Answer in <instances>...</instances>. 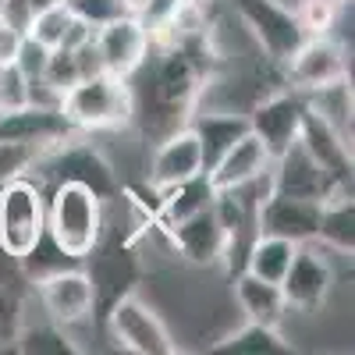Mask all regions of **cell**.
Wrapping results in <instances>:
<instances>
[{
    "label": "cell",
    "instance_id": "1",
    "mask_svg": "<svg viewBox=\"0 0 355 355\" xmlns=\"http://www.w3.org/2000/svg\"><path fill=\"white\" fill-rule=\"evenodd\" d=\"M202 89V64L182 46L164 50V57L153 64L150 75V100H146V114H153V121H146V132L171 135L174 128L189 125Z\"/></svg>",
    "mask_w": 355,
    "mask_h": 355
},
{
    "label": "cell",
    "instance_id": "2",
    "mask_svg": "<svg viewBox=\"0 0 355 355\" xmlns=\"http://www.w3.org/2000/svg\"><path fill=\"white\" fill-rule=\"evenodd\" d=\"M82 270L93 284V316L103 323V316L132 295L142 281V263H139V249L132 242V234L117 231V227H107L100 231L96 245L82 256Z\"/></svg>",
    "mask_w": 355,
    "mask_h": 355
},
{
    "label": "cell",
    "instance_id": "3",
    "mask_svg": "<svg viewBox=\"0 0 355 355\" xmlns=\"http://www.w3.org/2000/svg\"><path fill=\"white\" fill-rule=\"evenodd\" d=\"M61 110L78 132L125 128L135 117V93H132L128 78L100 71V75H89L68 85L61 96Z\"/></svg>",
    "mask_w": 355,
    "mask_h": 355
},
{
    "label": "cell",
    "instance_id": "4",
    "mask_svg": "<svg viewBox=\"0 0 355 355\" xmlns=\"http://www.w3.org/2000/svg\"><path fill=\"white\" fill-rule=\"evenodd\" d=\"M103 231V199L78 182H57L53 196L46 202V234L61 245L71 259L82 263V256L96 245Z\"/></svg>",
    "mask_w": 355,
    "mask_h": 355
},
{
    "label": "cell",
    "instance_id": "5",
    "mask_svg": "<svg viewBox=\"0 0 355 355\" xmlns=\"http://www.w3.org/2000/svg\"><path fill=\"white\" fill-rule=\"evenodd\" d=\"M46 231V199L40 182L25 174L0 185V249L21 259Z\"/></svg>",
    "mask_w": 355,
    "mask_h": 355
},
{
    "label": "cell",
    "instance_id": "6",
    "mask_svg": "<svg viewBox=\"0 0 355 355\" xmlns=\"http://www.w3.org/2000/svg\"><path fill=\"white\" fill-rule=\"evenodd\" d=\"M231 4L242 25L252 33V40L263 46V53L277 64H288L291 53L309 40L295 18V8L281 4V0H231Z\"/></svg>",
    "mask_w": 355,
    "mask_h": 355
},
{
    "label": "cell",
    "instance_id": "7",
    "mask_svg": "<svg viewBox=\"0 0 355 355\" xmlns=\"http://www.w3.org/2000/svg\"><path fill=\"white\" fill-rule=\"evenodd\" d=\"M36 167H43V174L53 178V182H78L85 189H93L103 202L121 192L117 174L107 164V157L100 150H93L89 142H82V135H75V139H68L61 146H53V150H46L36 160Z\"/></svg>",
    "mask_w": 355,
    "mask_h": 355
},
{
    "label": "cell",
    "instance_id": "8",
    "mask_svg": "<svg viewBox=\"0 0 355 355\" xmlns=\"http://www.w3.org/2000/svg\"><path fill=\"white\" fill-rule=\"evenodd\" d=\"M103 327L114 338L117 348H125L132 355H174L178 341L171 338V331L164 327V320L146 306L139 295H125L107 316H103Z\"/></svg>",
    "mask_w": 355,
    "mask_h": 355
},
{
    "label": "cell",
    "instance_id": "9",
    "mask_svg": "<svg viewBox=\"0 0 355 355\" xmlns=\"http://www.w3.org/2000/svg\"><path fill=\"white\" fill-rule=\"evenodd\" d=\"M93 46L100 53L103 71H110L117 78H132L146 64V53H150V28H146V18L125 15V18H114V21L93 28Z\"/></svg>",
    "mask_w": 355,
    "mask_h": 355
},
{
    "label": "cell",
    "instance_id": "10",
    "mask_svg": "<svg viewBox=\"0 0 355 355\" xmlns=\"http://www.w3.org/2000/svg\"><path fill=\"white\" fill-rule=\"evenodd\" d=\"M302 117H306V96L299 89H284V93H274V96H266L252 107L249 132L263 142V150L274 160L299 139Z\"/></svg>",
    "mask_w": 355,
    "mask_h": 355
},
{
    "label": "cell",
    "instance_id": "11",
    "mask_svg": "<svg viewBox=\"0 0 355 355\" xmlns=\"http://www.w3.org/2000/svg\"><path fill=\"white\" fill-rule=\"evenodd\" d=\"M33 288L40 295L46 316L53 323H61V327H71V323H82L93 316V284H89V277L78 263L36 277Z\"/></svg>",
    "mask_w": 355,
    "mask_h": 355
},
{
    "label": "cell",
    "instance_id": "12",
    "mask_svg": "<svg viewBox=\"0 0 355 355\" xmlns=\"http://www.w3.org/2000/svg\"><path fill=\"white\" fill-rule=\"evenodd\" d=\"M284 68H288L291 89L313 93V89H323V85H334V82L348 78V53L331 36H309L291 53V61Z\"/></svg>",
    "mask_w": 355,
    "mask_h": 355
},
{
    "label": "cell",
    "instance_id": "13",
    "mask_svg": "<svg viewBox=\"0 0 355 355\" xmlns=\"http://www.w3.org/2000/svg\"><path fill=\"white\" fill-rule=\"evenodd\" d=\"M334 288V270L327 256H320L316 249L299 245L288 263V270L281 277V295H284V306L288 309H299V313H316L327 295Z\"/></svg>",
    "mask_w": 355,
    "mask_h": 355
},
{
    "label": "cell",
    "instance_id": "14",
    "mask_svg": "<svg viewBox=\"0 0 355 355\" xmlns=\"http://www.w3.org/2000/svg\"><path fill=\"white\" fill-rule=\"evenodd\" d=\"M334 189V178L323 171L306 150L302 142L295 139L281 157L270 160V192H281V196H299V199H316L323 202Z\"/></svg>",
    "mask_w": 355,
    "mask_h": 355
},
{
    "label": "cell",
    "instance_id": "15",
    "mask_svg": "<svg viewBox=\"0 0 355 355\" xmlns=\"http://www.w3.org/2000/svg\"><path fill=\"white\" fill-rule=\"evenodd\" d=\"M316 220H320V202L316 199L266 192L256 206V231L281 234V239L299 242V245L316 239Z\"/></svg>",
    "mask_w": 355,
    "mask_h": 355
},
{
    "label": "cell",
    "instance_id": "16",
    "mask_svg": "<svg viewBox=\"0 0 355 355\" xmlns=\"http://www.w3.org/2000/svg\"><path fill=\"white\" fill-rule=\"evenodd\" d=\"M82 135L61 107H36V103H25L11 114H0V139H15V142H33L43 146V150H53L68 139Z\"/></svg>",
    "mask_w": 355,
    "mask_h": 355
},
{
    "label": "cell",
    "instance_id": "17",
    "mask_svg": "<svg viewBox=\"0 0 355 355\" xmlns=\"http://www.w3.org/2000/svg\"><path fill=\"white\" fill-rule=\"evenodd\" d=\"M167 231V239L171 245L182 252L189 263L196 266H210V263H220L224 252H227V227L220 224L217 210L214 206H206V210L185 217V220H178Z\"/></svg>",
    "mask_w": 355,
    "mask_h": 355
},
{
    "label": "cell",
    "instance_id": "18",
    "mask_svg": "<svg viewBox=\"0 0 355 355\" xmlns=\"http://www.w3.org/2000/svg\"><path fill=\"white\" fill-rule=\"evenodd\" d=\"M299 142L302 150L334 178V185L352 189V139L341 135L334 125H327L316 110L306 107L302 128H299Z\"/></svg>",
    "mask_w": 355,
    "mask_h": 355
},
{
    "label": "cell",
    "instance_id": "19",
    "mask_svg": "<svg viewBox=\"0 0 355 355\" xmlns=\"http://www.w3.org/2000/svg\"><path fill=\"white\" fill-rule=\"evenodd\" d=\"M199 171H202L199 139L189 125H182L157 142L153 160H150V185L167 189V185H178V182H185V178L199 174Z\"/></svg>",
    "mask_w": 355,
    "mask_h": 355
},
{
    "label": "cell",
    "instance_id": "20",
    "mask_svg": "<svg viewBox=\"0 0 355 355\" xmlns=\"http://www.w3.org/2000/svg\"><path fill=\"white\" fill-rule=\"evenodd\" d=\"M266 171H270V153L263 150V142L252 132H245L210 171H206V178H210V185L217 192H231V189H242V185L256 182V178H263Z\"/></svg>",
    "mask_w": 355,
    "mask_h": 355
},
{
    "label": "cell",
    "instance_id": "21",
    "mask_svg": "<svg viewBox=\"0 0 355 355\" xmlns=\"http://www.w3.org/2000/svg\"><path fill=\"white\" fill-rule=\"evenodd\" d=\"M214 199H217V189L210 185L206 171H199V174L185 178V182L160 189V206H157L153 220H157V227H171L178 220L206 210V206H214Z\"/></svg>",
    "mask_w": 355,
    "mask_h": 355
},
{
    "label": "cell",
    "instance_id": "22",
    "mask_svg": "<svg viewBox=\"0 0 355 355\" xmlns=\"http://www.w3.org/2000/svg\"><path fill=\"white\" fill-rule=\"evenodd\" d=\"M320 245H327L341 256L355 252V202L352 189H334L327 199L320 202V220H316V239Z\"/></svg>",
    "mask_w": 355,
    "mask_h": 355
},
{
    "label": "cell",
    "instance_id": "23",
    "mask_svg": "<svg viewBox=\"0 0 355 355\" xmlns=\"http://www.w3.org/2000/svg\"><path fill=\"white\" fill-rule=\"evenodd\" d=\"M189 128L199 139L202 150V171H210L234 142H239L249 132V117L245 114H196Z\"/></svg>",
    "mask_w": 355,
    "mask_h": 355
},
{
    "label": "cell",
    "instance_id": "24",
    "mask_svg": "<svg viewBox=\"0 0 355 355\" xmlns=\"http://www.w3.org/2000/svg\"><path fill=\"white\" fill-rule=\"evenodd\" d=\"M234 299H239L245 320L252 323H266V327H277L284 320V295H281V284L274 281H263L249 270H242L234 277Z\"/></svg>",
    "mask_w": 355,
    "mask_h": 355
},
{
    "label": "cell",
    "instance_id": "25",
    "mask_svg": "<svg viewBox=\"0 0 355 355\" xmlns=\"http://www.w3.org/2000/svg\"><path fill=\"white\" fill-rule=\"evenodd\" d=\"M295 249H299V242H288V239H281V234L256 231L252 242H249V249H245V266H242V270H249V274H256V277H263V281L281 284V277H284V270H288Z\"/></svg>",
    "mask_w": 355,
    "mask_h": 355
},
{
    "label": "cell",
    "instance_id": "26",
    "mask_svg": "<svg viewBox=\"0 0 355 355\" xmlns=\"http://www.w3.org/2000/svg\"><path fill=\"white\" fill-rule=\"evenodd\" d=\"M214 352H242V355H288L295 352L291 341L281 338L277 327H266V323H245L242 331L227 334L224 341L214 345Z\"/></svg>",
    "mask_w": 355,
    "mask_h": 355
},
{
    "label": "cell",
    "instance_id": "27",
    "mask_svg": "<svg viewBox=\"0 0 355 355\" xmlns=\"http://www.w3.org/2000/svg\"><path fill=\"white\" fill-rule=\"evenodd\" d=\"M11 352H21V355H75L78 345L68 338V331L61 323H40V327H25L15 338V348Z\"/></svg>",
    "mask_w": 355,
    "mask_h": 355
},
{
    "label": "cell",
    "instance_id": "28",
    "mask_svg": "<svg viewBox=\"0 0 355 355\" xmlns=\"http://www.w3.org/2000/svg\"><path fill=\"white\" fill-rule=\"evenodd\" d=\"M348 0H299L295 18L306 28V36H331L334 21L341 18Z\"/></svg>",
    "mask_w": 355,
    "mask_h": 355
},
{
    "label": "cell",
    "instance_id": "29",
    "mask_svg": "<svg viewBox=\"0 0 355 355\" xmlns=\"http://www.w3.org/2000/svg\"><path fill=\"white\" fill-rule=\"evenodd\" d=\"M25 323V299H21V288L11 284H0V352L15 348V338Z\"/></svg>",
    "mask_w": 355,
    "mask_h": 355
},
{
    "label": "cell",
    "instance_id": "30",
    "mask_svg": "<svg viewBox=\"0 0 355 355\" xmlns=\"http://www.w3.org/2000/svg\"><path fill=\"white\" fill-rule=\"evenodd\" d=\"M46 150L33 142H15V139H0V185L11 182V178L25 174L28 167H36V160Z\"/></svg>",
    "mask_w": 355,
    "mask_h": 355
},
{
    "label": "cell",
    "instance_id": "31",
    "mask_svg": "<svg viewBox=\"0 0 355 355\" xmlns=\"http://www.w3.org/2000/svg\"><path fill=\"white\" fill-rule=\"evenodd\" d=\"M64 4H68V11H71L82 25H89V28H100V25H107V21H114V18L132 15L125 0H64Z\"/></svg>",
    "mask_w": 355,
    "mask_h": 355
},
{
    "label": "cell",
    "instance_id": "32",
    "mask_svg": "<svg viewBox=\"0 0 355 355\" xmlns=\"http://www.w3.org/2000/svg\"><path fill=\"white\" fill-rule=\"evenodd\" d=\"M25 103H28V78L15 61H4L0 64V114H11Z\"/></svg>",
    "mask_w": 355,
    "mask_h": 355
},
{
    "label": "cell",
    "instance_id": "33",
    "mask_svg": "<svg viewBox=\"0 0 355 355\" xmlns=\"http://www.w3.org/2000/svg\"><path fill=\"white\" fill-rule=\"evenodd\" d=\"M11 61L21 68V75H25V78H40V75L46 71V61H50V46H43L40 40H33L28 33H21Z\"/></svg>",
    "mask_w": 355,
    "mask_h": 355
},
{
    "label": "cell",
    "instance_id": "34",
    "mask_svg": "<svg viewBox=\"0 0 355 355\" xmlns=\"http://www.w3.org/2000/svg\"><path fill=\"white\" fill-rule=\"evenodd\" d=\"M43 78L53 85V89H64L68 85H75L82 75H78V61H75V50H68V46H57V50H50V61H46V71H43Z\"/></svg>",
    "mask_w": 355,
    "mask_h": 355
},
{
    "label": "cell",
    "instance_id": "35",
    "mask_svg": "<svg viewBox=\"0 0 355 355\" xmlns=\"http://www.w3.org/2000/svg\"><path fill=\"white\" fill-rule=\"evenodd\" d=\"M36 11L28 0H0V25H8L11 33H28V25H33Z\"/></svg>",
    "mask_w": 355,
    "mask_h": 355
},
{
    "label": "cell",
    "instance_id": "36",
    "mask_svg": "<svg viewBox=\"0 0 355 355\" xmlns=\"http://www.w3.org/2000/svg\"><path fill=\"white\" fill-rule=\"evenodd\" d=\"M15 46H18V33H11L8 25H0V64L15 57Z\"/></svg>",
    "mask_w": 355,
    "mask_h": 355
},
{
    "label": "cell",
    "instance_id": "37",
    "mask_svg": "<svg viewBox=\"0 0 355 355\" xmlns=\"http://www.w3.org/2000/svg\"><path fill=\"white\" fill-rule=\"evenodd\" d=\"M33 4V11L40 15V11H46V8H53V4H64V0H28Z\"/></svg>",
    "mask_w": 355,
    "mask_h": 355
}]
</instances>
